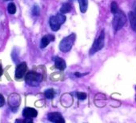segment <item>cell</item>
<instances>
[{
  "label": "cell",
  "mask_w": 136,
  "mask_h": 123,
  "mask_svg": "<svg viewBox=\"0 0 136 123\" xmlns=\"http://www.w3.org/2000/svg\"><path fill=\"white\" fill-rule=\"evenodd\" d=\"M127 23V16L123 11H122L120 9L114 14V19L112 22L113 28L115 31H118L122 28Z\"/></svg>",
  "instance_id": "obj_1"
},
{
  "label": "cell",
  "mask_w": 136,
  "mask_h": 123,
  "mask_svg": "<svg viewBox=\"0 0 136 123\" xmlns=\"http://www.w3.org/2000/svg\"><path fill=\"white\" fill-rule=\"evenodd\" d=\"M43 77L41 74L35 72V71H29L26 75V82L31 86H37L42 81Z\"/></svg>",
  "instance_id": "obj_2"
},
{
  "label": "cell",
  "mask_w": 136,
  "mask_h": 123,
  "mask_svg": "<svg viewBox=\"0 0 136 123\" xmlns=\"http://www.w3.org/2000/svg\"><path fill=\"white\" fill-rule=\"evenodd\" d=\"M66 19H67L66 16L64 15V14L62 13H59L57 14L56 15H54V16H51L50 18V26L51 30L53 31L58 30L61 25L65 23Z\"/></svg>",
  "instance_id": "obj_3"
},
{
  "label": "cell",
  "mask_w": 136,
  "mask_h": 123,
  "mask_svg": "<svg viewBox=\"0 0 136 123\" xmlns=\"http://www.w3.org/2000/svg\"><path fill=\"white\" fill-rule=\"evenodd\" d=\"M75 38H76L75 34H71V35L65 37L61 41V42L59 43V46H58L59 50L64 53L69 52L73 47V44L75 41Z\"/></svg>",
  "instance_id": "obj_4"
},
{
  "label": "cell",
  "mask_w": 136,
  "mask_h": 123,
  "mask_svg": "<svg viewBox=\"0 0 136 123\" xmlns=\"http://www.w3.org/2000/svg\"><path fill=\"white\" fill-rule=\"evenodd\" d=\"M104 38H105V33L104 30H102L98 38H96L92 45L91 49L90 50V55H93L97 51L102 50L104 47Z\"/></svg>",
  "instance_id": "obj_5"
},
{
  "label": "cell",
  "mask_w": 136,
  "mask_h": 123,
  "mask_svg": "<svg viewBox=\"0 0 136 123\" xmlns=\"http://www.w3.org/2000/svg\"><path fill=\"white\" fill-rule=\"evenodd\" d=\"M47 118L51 122H55V123H64L65 122V120L63 119L62 114L58 112H53V113L48 114Z\"/></svg>",
  "instance_id": "obj_6"
},
{
  "label": "cell",
  "mask_w": 136,
  "mask_h": 123,
  "mask_svg": "<svg viewBox=\"0 0 136 123\" xmlns=\"http://www.w3.org/2000/svg\"><path fill=\"white\" fill-rule=\"evenodd\" d=\"M26 70H27V66H26V63H22L19 65H18L16 67V70H15V78L19 79H22L25 75Z\"/></svg>",
  "instance_id": "obj_7"
},
{
  "label": "cell",
  "mask_w": 136,
  "mask_h": 123,
  "mask_svg": "<svg viewBox=\"0 0 136 123\" xmlns=\"http://www.w3.org/2000/svg\"><path fill=\"white\" fill-rule=\"evenodd\" d=\"M9 105L13 109H15L20 104V97L19 94H13L9 97Z\"/></svg>",
  "instance_id": "obj_8"
},
{
  "label": "cell",
  "mask_w": 136,
  "mask_h": 123,
  "mask_svg": "<svg viewBox=\"0 0 136 123\" xmlns=\"http://www.w3.org/2000/svg\"><path fill=\"white\" fill-rule=\"evenodd\" d=\"M23 117L28 118H34L35 117H37L38 115V112L36 110H35L34 108H31V107H26V108L23 110Z\"/></svg>",
  "instance_id": "obj_9"
},
{
  "label": "cell",
  "mask_w": 136,
  "mask_h": 123,
  "mask_svg": "<svg viewBox=\"0 0 136 123\" xmlns=\"http://www.w3.org/2000/svg\"><path fill=\"white\" fill-rule=\"evenodd\" d=\"M61 103L65 107H69L73 103V98L70 94H65L62 96Z\"/></svg>",
  "instance_id": "obj_10"
},
{
  "label": "cell",
  "mask_w": 136,
  "mask_h": 123,
  "mask_svg": "<svg viewBox=\"0 0 136 123\" xmlns=\"http://www.w3.org/2000/svg\"><path fill=\"white\" fill-rule=\"evenodd\" d=\"M55 68L60 70H64L67 67V64L65 63V61L62 58H59V57H56L55 58Z\"/></svg>",
  "instance_id": "obj_11"
},
{
  "label": "cell",
  "mask_w": 136,
  "mask_h": 123,
  "mask_svg": "<svg viewBox=\"0 0 136 123\" xmlns=\"http://www.w3.org/2000/svg\"><path fill=\"white\" fill-rule=\"evenodd\" d=\"M55 41V36L52 35H47L46 36H44L42 39H41V43H40V47L42 49L45 48L51 42Z\"/></svg>",
  "instance_id": "obj_12"
},
{
  "label": "cell",
  "mask_w": 136,
  "mask_h": 123,
  "mask_svg": "<svg viewBox=\"0 0 136 123\" xmlns=\"http://www.w3.org/2000/svg\"><path fill=\"white\" fill-rule=\"evenodd\" d=\"M129 19L132 30L136 32V14L133 11L129 12Z\"/></svg>",
  "instance_id": "obj_13"
},
{
  "label": "cell",
  "mask_w": 136,
  "mask_h": 123,
  "mask_svg": "<svg viewBox=\"0 0 136 123\" xmlns=\"http://www.w3.org/2000/svg\"><path fill=\"white\" fill-rule=\"evenodd\" d=\"M70 10H71V5L69 3H63L61 8H60V13L64 14L67 13H69Z\"/></svg>",
  "instance_id": "obj_14"
},
{
  "label": "cell",
  "mask_w": 136,
  "mask_h": 123,
  "mask_svg": "<svg viewBox=\"0 0 136 123\" xmlns=\"http://www.w3.org/2000/svg\"><path fill=\"white\" fill-rule=\"evenodd\" d=\"M79 3V7L82 13H85L88 7V1L87 0H78Z\"/></svg>",
  "instance_id": "obj_15"
},
{
  "label": "cell",
  "mask_w": 136,
  "mask_h": 123,
  "mask_svg": "<svg viewBox=\"0 0 136 123\" xmlns=\"http://www.w3.org/2000/svg\"><path fill=\"white\" fill-rule=\"evenodd\" d=\"M55 92L53 89H48V90H47L46 91H45V93H44L45 97H46L47 98H48V99L53 98L54 96H55Z\"/></svg>",
  "instance_id": "obj_16"
},
{
  "label": "cell",
  "mask_w": 136,
  "mask_h": 123,
  "mask_svg": "<svg viewBox=\"0 0 136 123\" xmlns=\"http://www.w3.org/2000/svg\"><path fill=\"white\" fill-rule=\"evenodd\" d=\"M7 10H8V12L10 14H15V12H16V7H15V5H14L13 3H9L8 6H7Z\"/></svg>",
  "instance_id": "obj_17"
},
{
  "label": "cell",
  "mask_w": 136,
  "mask_h": 123,
  "mask_svg": "<svg viewBox=\"0 0 136 123\" xmlns=\"http://www.w3.org/2000/svg\"><path fill=\"white\" fill-rule=\"evenodd\" d=\"M119 10V7H118V5L116 2L113 1L111 3V13L112 14H115L118 10Z\"/></svg>",
  "instance_id": "obj_18"
},
{
  "label": "cell",
  "mask_w": 136,
  "mask_h": 123,
  "mask_svg": "<svg viewBox=\"0 0 136 123\" xmlns=\"http://www.w3.org/2000/svg\"><path fill=\"white\" fill-rule=\"evenodd\" d=\"M76 96L79 100H85L86 98V94L85 93H83V92H78L76 94Z\"/></svg>",
  "instance_id": "obj_19"
},
{
  "label": "cell",
  "mask_w": 136,
  "mask_h": 123,
  "mask_svg": "<svg viewBox=\"0 0 136 123\" xmlns=\"http://www.w3.org/2000/svg\"><path fill=\"white\" fill-rule=\"evenodd\" d=\"M32 14L33 15H39V8L38 6H35L32 9Z\"/></svg>",
  "instance_id": "obj_20"
},
{
  "label": "cell",
  "mask_w": 136,
  "mask_h": 123,
  "mask_svg": "<svg viewBox=\"0 0 136 123\" xmlns=\"http://www.w3.org/2000/svg\"><path fill=\"white\" fill-rule=\"evenodd\" d=\"M5 103V100H4V98L3 97L2 94H0V107L3 106Z\"/></svg>",
  "instance_id": "obj_21"
},
{
  "label": "cell",
  "mask_w": 136,
  "mask_h": 123,
  "mask_svg": "<svg viewBox=\"0 0 136 123\" xmlns=\"http://www.w3.org/2000/svg\"><path fill=\"white\" fill-rule=\"evenodd\" d=\"M88 74V73H86V74H79V73L78 72V73H75V74H74V75L76 76V77H81V76L85 75V74Z\"/></svg>",
  "instance_id": "obj_22"
},
{
  "label": "cell",
  "mask_w": 136,
  "mask_h": 123,
  "mask_svg": "<svg viewBox=\"0 0 136 123\" xmlns=\"http://www.w3.org/2000/svg\"><path fill=\"white\" fill-rule=\"evenodd\" d=\"M2 74H3V69H2V66H0V76L2 75Z\"/></svg>",
  "instance_id": "obj_23"
},
{
  "label": "cell",
  "mask_w": 136,
  "mask_h": 123,
  "mask_svg": "<svg viewBox=\"0 0 136 123\" xmlns=\"http://www.w3.org/2000/svg\"><path fill=\"white\" fill-rule=\"evenodd\" d=\"M133 12L136 14V5H135V7H134V10H133Z\"/></svg>",
  "instance_id": "obj_24"
},
{
  "label": "cell",
  "mask_w": 136,
  "mask_h": 123,
  "mask_svg": "<svg viewBox=\"0 0 136 123\" xmlns=\"http://www.w3.org/2000/svg\"><path fill=\"white\" fill-rule=\"evenodd\" d=\"M4 1H6V2H7V1H12V0H4Z\"/></svg>",
  "instance_id": "obj_25"
},
{
  "label": "cell",
  "mask_w": 136,
  "mask_h": 123,
  "mask_svg": "<svg viewBox=\"0 0 136 123\" xmlns=\"http://www.w3.org/2000/svg\"><path fill=\"white\" fill-rule=\"evenodd\" d=\"M135 90H136V86H135Z\"/></svg>",
  "instance_id": "obj_26"
}]
</instances>
